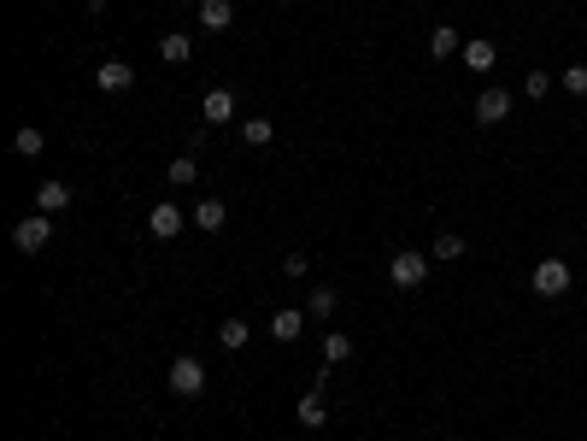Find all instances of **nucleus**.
<instances>
[{
	"instance_id": "1",
	"label": "nucleus",
	"mask_w": 587,
	"mask_h": 441,
	"mask_svg": "<svg viewBox=\"0 0 587 441\" xmlns=\"http://www.w3.org/2000/svg\"><path fill=\"white\" fill-rule=\"evenodd\" d=\"M47 236H54V224H47V212H29L24 224H12V247L18 254H42Z\"/></svg>"
},
{
	"instance_id": "2",
	"label": "nucleus",
	"mask_w": 587,
	"mask_h": 441,
	"mask_svg": "<svg viewBox=\"0 0 587 441\" xmlns=\"http://www.w3.org/2000/svg\"><path fill=\"white\" fill-rule=\"evenodd\" d=\"M423 277H429V259H423V254H411V247L388 259V283H393V288H418Z\"/></svg>"
},
{
	"instance_id": "3",
	"label": "nucleus",
	"mask_w": 587,
	"mask_h": 441,
	"mask_svg": "<svg viewBox=\"0 0 587 441\" xmlns=\"http://www.w3.org/2000/svg\"><path fill=\"white\" fill-rule=\"evenodd\" d=\"M529 283H534V295L552 300V295H564V288H570V265H564V259H541Z\"/></svg>"
},
{
	"instance_id": "4",
	"label": "nucleus",
	"mask_w": 587,
	"mask_h": 441,
	"mask_svg": "<svg viewBox=\"0 0 587 441\" xmlns=\"http://www.w3.org/2000/svg\"><path fill=\"white\" fill-rule=\"evenodd\" d=\"M200 388H206V365H200V359H177V365H170V395L194 400Z\"/></svg>"
},
{
	"instance_id": "5",
	"label": "nucleus",
	"mask_w": 587,
	"mask_h": 441,
	"mask_svg": "<svg viewBox=\"0 0 587 441\" xmlns=\"http://www.w3.org/2000/svg\"><path fill=\"white\" fill-rule=\"evenodd\" d=\"M95 88L100 95H129V88H136V71H129L124 59H106V65L95 71Z\"/></svg>"
},
{
	"instance_id": "6",
	"label": "nucleus",
	"mask_w": 587,
	"mask_h": 441,
	"mask_svg": "<svg viewBox=\"0 0 587 441\" xmlns=\"http://www.w3.org/2000/svg\"><path fill=\"white\" fill-rule=\"evenodd\" d=\"M475 118H482V124H505V118H511V95H505V88H482V95H475Z\"/></svg>"
},
{
	"instance_id": "7",
	"label": "nucleus",
	"mask_w": 587,
	"mask_h": 441,
	"mask_svg": "<svg viewBox=\"0 0 587 441\" xmlns=\"http://www.w3.org/2000/svg\"><path fill=\"white\" fill-rule=\"evenodd\" d=\"M65 206H70V183L47 177V183L36 188V212H47V218H54V212H65Z\"/></svg>"
},
{
	"instance_id": "8",
	"label": "nucleus",
	"mask_w": 587,
	"mask_h": 441,
	"mask_svg": "<svg viewBox=\"0 0 587 441\" xmlns=\"http://www.w3.org/2000/svg\"><path fill=\"white\" fill-rule=\"evenodd\" d=\"M200 112H206V124H236V95H229V88H211V95L200 100Z\"/></svg>"
},
{
	"instance_id": "9",
	"label": "nucleus",
	"mask_w": 587,
	"mask_h": 441,
	"mask_svg": "<svg viewBox=\"0 0 587 441\" xmlns=\"http://www.w3.org/2000/svg\"><path fill=\"white\" fill-rule=\"evenodd\" d=\"M182 224H188V218H182L177 206H153V212H147V236H159V242H170Z\"/></svg>"
},
{
	"instance_id": "10",
	"label": "nucleus",
	"mask_w": 587,
	"mask_h": 441,
	"mask_svg": "<svg viewBox=\"0 0 587 441\" xmlns=\"http://www.w3.org/2000/svg\"><path fill=\"white\" fill-rule=\"evenodd\" d=\"M294 418H300L306 429H323V418H329V406H323V383L300 395V412H294Z\"/></svg>"
},
{
	"instance_id": "11",
	"label": "nucleus",
	"mask_w": 587,
	"mask_h": 441,
	"mask_svg": "<svg viewBox=\"0 0 587 441\" xmlns=\"http://www.w3.org/2000/svg\"><path fill=\"white\" fill-rule=\"evenodd\" d=\"M306 318H311V312H277V318H270V336H277V342H300Z\"/></svg>"
},
{
	"instance_id": "12",
	"label": "nucleus",
	"mask_w": 587,
	"mask_h": 441,
	"mask_svg": "<svg viewBox=\"0 0 587 441\" xmlns=\"http://www.w3.org/2000/svg\"><path fill=\"white\" fill-rule=\"evenodd\" d=\"M194 224L218 236V229H224V200H218V195H206V200H200V206H194Z\"/></svg>"
},
{
	"instance_id": "13",
	"label": "nucleus",
	"mask_w": 587,
	"mask_h": 441,
	"mask_svg": "<svg viewBox=\"0 0 587 441\" xmlns=\"http://www.w3.org/2000/svg\"><path fill=\"white\" fill-rule=\"evenodd\" d=\"M429 54L434 59H452V54H459V29H452V24H434L429 29Z\"/></svg>"
},
{
	"instance_id": "14",
	"label": "nucleus",
	"mask_w": 587,
	"mask_h": 441,
	"mask_svg": "<svg viewBox=\"0 0 587 441\" xmlns=\"http://www.w3.org/2000/svg\"><path fill=\"white\" fill-rule=\"evenodd\" d=\"M218 342H224V354H241L247 347V318H224L218 324Z\"/></svg>"
},
{
	"instance_id": "15",
	"label": "nucleus",
	"mask_w": 587,
	"mask_h": 441,
	"mask_svg": "<svg viewBox=\"0 0 587 441\" xmlns=\"http://www.w3.org/2000/svg\"><path fill=\"white\" fill-rule=\"evenodd\" d=\"M200 24H206V29H229V24H236V6H229V0H211V6H200Z\"/></svg>"
},
{
	"instance_id": "16",
	"label": "nucleus",
	"mask_w": 587,
	"mask_h": 441,
	"mask_svg": "<svg viewBox=\"0 0 587 441\" xmlns=\"http://www.w3.org/2000/svg\"><path fill=\"white\" fill-rule=\"evenodd\" d=\"M493 54H500V47H493V42H482V36H475V42H464V65H470V71H488V65H493Z\"/></svg>"
},
{
	"instance_id": "17",
	"label": "nucleus",
	"mask_w": 587,
	"mask_h": 441,
	"mask_svg": "<svg viewBox=\"0 0 587 441\" xmlns=\"http://www.w3.org/2000/svg\"><path fill=\"white\" fill-rule=\"evenodd\" d=\"M270 136H277L270 118H247V124H241V142H247V147H270Z\"/></svg>"
},
{
	"instance_id": "18",
	"label": "nucleus",
	"mask_w": 587,
	"mask_h": 441,
	"mask_svg": "<svg viewBox=\"0 0 587 441\" xmlns=\"http://www.w3.org/2000/svg\"><path fill=\"white\" fill-rule=\"evenodd\" d=\"M335 306H341V295H335V288H323V283L311 288V300H306V312H311V318H329Z\"/></svg>"
},
{
	"instance_id": "19",
	"label": "nucleus",
	"mask_w": 587,
	"mask_h": 441,
	"mask_svg": "<svg viewBox=\"0 0 587 441\" xmlns=\"http://www.w3.org/2000/svg\"><path fill=\"white\" fill-rule=\"evenodd\" d=\"M188 54H194V42H188V36H165V42H159V59H165V65H182Z\"/></svg>"
},
{
	"instance_id": "20",
	"label": "nucleus",
	"mask_w": 587,
	"mask_h": 441,
	"mask_svg": "<svg viewBox=\"0 0 587 441\" xmlns=\"http://www.w3.org/2000/svg\"><path fill=\"white\" fill-rule=\"evenodd\" d=\"M42 147H47V136H42V129H18V136H12V154H24V159H36Z\"/></svg>"
},
{
	"instance_id": "21",
	"label": "nucleus",
	"mask_w": 587,
	"mask_h": 441,
	"mask_svg": "<svg viewBox=\"0 0 587 441\" xmlns=\"http://www.w3.org/2000/svg\"><path fill=\"white\" fill-rule=\"evenodd\" d=\"M194 177H200V159L194 154H177V159H170V183H194Z\"/></svg>"
},
{
	"instance_id": "22",
	"label": "nucleus",
	"mask_w": 587,
	"mask_h": 441,
	"mask_svg": "<svg viewBox=\"0 0 587 441\" xmlns=\"http://www.w3.org/2000/svg\"><path fill=\"white\" fill-rule=\"evenodd\" d=\"M464 254V236L459 229H441V236H434V259H459Z\"/></svg>"
},
{
	"instance_id": "23",
	"label": "nucleus",
	"mask_w": 587,
	"mask_h": 441,
	"mask_svg": "<svg viewBox=\"0 0 587 441\" xmlns=\"http://www.w3.org/2000/svg\"><path fill=\"white\" fill-rule=\"evenodd\" d=\"M523 95H529V100H546V95H552V77H546V71H529V77H523Z\"/></svg>"
},
{
	"instance_id": "24",
	"label": "nucleus",
	"mask_w": 587,
	"mask_h": 441,
	"mask_svg": "<svg viewBox=\"0 0 587 441\" xmlns=\"http://www.w3.org/2000/svg\"><path fill=\"white\" fill-rule=\"evenodd\" d=\"M323 359H329V365L352 359V342H347V336H329V342H323Z\"/></svg>"
},
{
	"instance_id": "25",
	"label": "nucleus",
	"mask_w": 587,
	"mask_h": 441,
	"mask_svg": "<svg viewBox=\"0 0 587 441\" xmlns=\"http://www.w3.org/2000/svg\"><path fill=\"white\" fill-rule=\"evenodd\" d=\"M558 83H564V88H570V95H587V65H570V71H564V77H558Z\"/></svg>"
},
{
	"instance_id": "26",
	"label": "nucleus",
	"mask_w": 587,
	"mask_h": 441,
	"mask_svg": "<svg viewBox=\"0 0 587 441\" xmlns=\"http://www.w3.org/2000/svg\"><path fill=\"white\" fill-rule=\"evenodd\" d=\"M282 277H306V254H288V259H282Z\"/></svg>"
},
{
	"instance_id": "27",
	"label": "nucleus",
	"mask_w": 587,
	"mask_h": 441,
	"mask_svg": "<svg viewBox=\"0 0 587 441\" xmlns=\"http://www.w3.org/2000/svg\"><path fill=\"white\" fill-rule=\"evenodd\" d=\"M200 6H211V0H200Z\"/></svg>"
}]
</instances>
